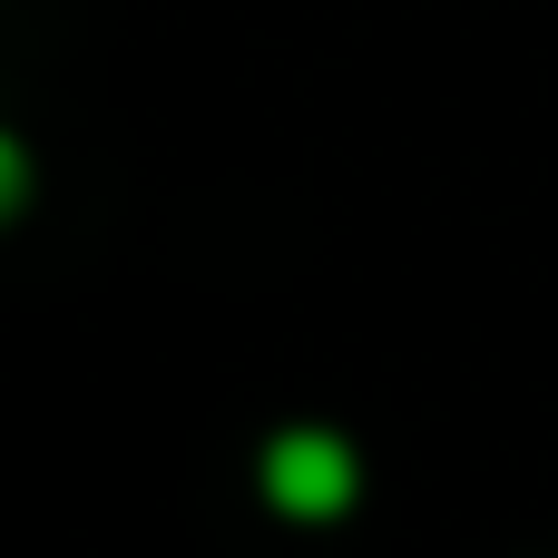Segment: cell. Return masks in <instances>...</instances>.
<instances>
[{
  "instance_id": "obj_1",
  "label": "cell",
  "mask_w": 558,
  "mask_h": 558,
  "mask_svg": "<svg viewBox=\"0 0 558 558\" xmlns=\"http://www.w3.org/2000/svg\"><path fill=\"white\" fill-rule=\"evenodd\" d=\"M255 490H265L275 520L324 530V520H343V510L363 500V451H353L343 432H324V422H284V432L265 441V461H255Z\"/></svg>"
},
{
  "instance_id": "obj_2",
  "label": "cell",
  "mask_w": 558,
  "mask_h": 558,
  "mask_svg": "<svg viewBox=\"0 0 558 558\" xmlns=\"http://www.w3.org/2000/svg\"><path fill=\"white\" fill-rule=\"evenodd\" d=\"M29 186H39V167H29V147H20V137L0 128V226H10V216L29 206Z\"/></svg>"
}]
</instances>
